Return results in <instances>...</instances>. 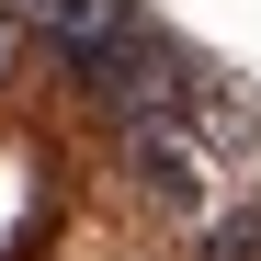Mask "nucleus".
I'll return each instance as SVG.
<instances>
[{
  "label": "nucleus",
  "instance_id": "nucleus-1",
  "mask_svg": "<svg viewBox=\"0 0 261 261\" xmlns=\"http://www.w3.org/2000/svg\"><path fill=\"white\" fill-rule=\"evenodd\" d=\"M125 159H137V182L170 204V216H204L216 182H204V148L182 137V125H125Z\"/></svg>",
  "mask_w": 261,
  "mask_h": 261
},
{
  "label": "nucleus",
  "instance_id": "nucleus-2",
  "mask_svg": "<svg viewBox=\"0 0 261 261\" xmlns=\"http://www.w3.org/2000/svg\"><path fill=\"white\" fill-rule=\"evenodd\" d=\"M216 250H227V261H261V204H227V216H216Z\"/></svg>",
  "mask_w": 261,
  "mask_h": 261
}]
</instances>
